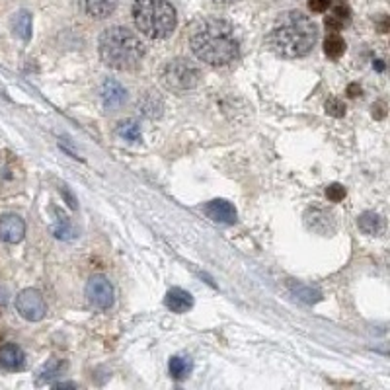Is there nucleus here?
Returning <instances> with one entry per match:
<instances>
[{"label": "nucleus", "mask_w": 390, "mask_h": 390, "mask_svg": "<svg viewBox=\"0 0 390 390\" xmlns=\"http://www.w3.org/2000/svg\"><path fill=\"white\" fill-rule=\"evenodd\" d=\"M193 55L211 66L230 65L238 57V39L232 26L221 18H205L193 28L192 39Z\"/></svg>", "instance_id": "1"}, {"label": "nucleus", "mask_w": 390, "mask_h": 390, "mask_svg": "<svg viewBox=\"0 0 390 390\" xmlns=\"http://www.w3.org/2000/svg\"><path fill=\"white\" fill-rule=\"evenodd\" d=\"M317 37V26L309 16L297 10H289L275 20L267 36V43L275 55L285 59H299L312 51Z\"/></svg>", "instance_id": "2"}, {"label": "nucleus", "mask_w": 390, "mask_h": 390, "mask_svg": "<svg viewBox=\"0 0 390 390\" xmlns=\"http://www.w3.org/2000/svg\"><path fill=\"white\" fill-rule=\"evenodd\" d=\"M145 55V45L123 26H113L100 36V57L116 71H133Z\"/></svg>", "instance_id": "3"}, {"label": "nucleus", "mask_w": 390, "mask_h": 390, "mask_svg": "<svg viewBox=\"0 0 390 390\" xmlns=\"http://www.w3.org/2000/svg\"><path fill=\"white\" fill-rule=\"evenodd\" d=\"M133 20L143 36L164 39L176 28V10L168 0H135Z\"/></svg>", "instance_id": "4"}, {"label": "nucleus", "mask_w": 390, "mask_h": 390, "mask_svg": "<svg viewBox=\"0 0 390 390\" xmlns=\"http://www.w3.org/2000/svg\"><path fill=\"white\" fill-rule=\"evenodd\" d=\"M163 84L174 92H185L195 88L201 81V71L188 59H174L163 68Z\"/></svg>", "instance_id": "5"}, {"label": "nucleus", "mask_w": 390, "mask_h": 390, "mask_svg": "<svg viewBox=\"0 0 390 390\" xmlns=\"http://www.w3.org/2000/svg\"><path fill=\"white\" fill-rule=\"evenodd\" d=\"M16 310L20 317L30 320V322H39L47 314V304H45L43 294L37 289H24L16 297Z\"/></svg>", "instance_id": "6"}, {"label": "nucleus", "mask_w": 390, "mask_h": 390, "mask_svg": "<svg viewBox=\"0 0 390 390\" xmlns=\"http://www.w3.org/2000/svg\"><path fill=\"white\" fill-rule=\"evenodd\" d=\"M86 297L96 309L108 310L113 304V285L103 275H92L86 283Z\"/></svg>", "instance_id": "7"}, {"label": "nucleus", "mask_w": 390, "mask_h": 390, "mask_svg": "<svg viewBox=\"0 0 390 390\" xmlns=\"http://www.w3.org/2000/svg\"><path fill=\"white\" fill-rule=\"evenodd\" d=\"M304 222L317 235L328 236L336 230V219H334V215L330 211H326V209H320V207H310L309 211L304 213Z\"/></svg>", "instance_id": "8"}, {"label": "nucleus", "mask_w": 390, "mask_h": 390, "mask_svg": "<svg viewBox=\"0 0 390 390\" xmlns=\"http://www.w3.org/2000/svg\"><path fill=\"white\" fill-rule=\"evenodd\" d=\"M26 235V222L14 213H6L0 217V240L6 244H18Z\"/></svg>", "instance_id": "9"}, {"label": "nucleus", "mask_w": 390, "mask_h": 390, "mask_svg": "<svg viewBox=\"0 0 390 390\" xmlns=\"http://www.w3.org/2000/svg\"><path fill=\"white\" fill-rule=\"evenodd\" d=\"M102 103L103 108L108 111H118L123 108V103H125L127 100V90L119 84L118 81H111V78H108V81L102 84Z\"/></svg>", "instance_id": "10"}, {"label": "nucleus", "mask_w": 390, "mask_h": 390, "mask_svg": "<svg viewBox=\"0 0 390 390\" xmlns=\"http://www.w3.org/2000/svg\"><path fill=\"white\" fill-rule=\"evenodd\" d=\"M205 215L215 222L221 225H235L236 222V209L232 203H228L227 199H213L205 205Z\"/></svg>", "instance_id": "11"}, {"label": "nucleus", "mask_w": 390, "mask_h": 390, "mask_svg": "<svg viewBox=\"0 0 390 390\" xmlns=\"http://www.w3.org/2000/svg\"><path fill=\"white\" fill-rule=\"evenodd\" d=\"M82 10L94 18V20H106L116 12L118 0H81Z\"/></svg>", "instance_id": "12"}, {"label": "nucleus", "mask_w": 390, "mask_h": 390, "mask_svg": "<svg viewBox=\"0 0 390 390\" xmlns=\"http://www.w3.org/2000/svg\"><path fill=\"white\" fill-rule=\"evenodd\" d=\"M164 304H166L172 312L182 314V312H188V310L193 307V297L192 293H188L184 289L174 287L170 289L168 293H166V297H164Z\"/></svg>", "instance_id": "13"}, {"label": "nucleus", "mask_w": 390, "mask_h": 390, "mask_svg": "<svg viewBox=\"0 0 390 390\" xmlns=\"http://www.w3.org/2000/svg\"><path fill=\"white\" fill-rule=\"evenodd\" d=\"M26 363V355L16 344H6L0 347V367L6 371H20Z\"/></svg>", "instance_id": "14"}, {"label": "nucleus", "mask_w": 390, "mask_h": 390, "mask_svg": "<svg viewBox=\"0 0 390 390\" xmlns=\"http://www.w3.org/2000/svg\"><path fill=\"white\" fill-rule=\"evenodd\" d=\"M163 98L158 96V94H155V92H147V94L139 100V111L143 116H147V118H160V116H163Z\"/></svg>", "instance_id": "15"}, {"label": "nucleus", "mask_w": 390, "mask_h": 390, "mask_svg": "<svg viewBox=\"0 0 390 390\" xmlns=\"http://www.w3.org/2000/svg\"><path fill=\"white\" fill-rule=\"evenodd\" d=\"M170 375L176 381H184L190 376V373L193 371V361L190 357H184V355H174L168 363Z\"/></svg>", "instance_id": "16"}, {"label": "nucleus", "mask_w": 390, "mask_h": 390, "mask_svg": "<svg viewBox=\"0 0 390 390\" xmlns=\"http://www.w3.org/2000/svg\"><path fill=\"white\" fill-rule=\"evenodd\" d=\"M357 225L369 236H376L383 232V219L376 213H373V211H367V213L361 215L359 219H357Z\"/></svg>", "instance_id": "17"}, {"label": "nucleus", "mask_w": 390, "mask_h": 390, "mask_svg": "<svg viewBox=\"0 0 390 390\" xmlns=\"http://www.w3.org/2000/svg\"><path fill=\"white\" fill-rule=\"evenodd\" d=\"M14 34L22 37L24 41L31 37V14L28 10H20L14 14Z\"/></svg>", "instance_id": "18"}, {"label": "nucleus", "mask_w": 390, "mask_h": 390, "mask_svg": "<svg viewBox=\"0 0 390 390\" xmlns=\"http://www.w3.org/2000/svg\"><path fill=\"white\" fill-rule=\"evenodd\" d=\"M324 53L330 59H339L346 53V41L338 34H330L324 41Z\"/></svg>", "instance_id": "19"}, {"label": "nucleus", "mask_w": 390, "mask_h": 390, "mask_svg": "<svg viewBox=\"0 0 390 390\" xmlns=\"http://www.w3.org/2000/svg\"><path fill=\"white\" fill-rule=\"evenodd\" d=\"M65 361L61 359H49L47 363L43 365V369L39 371V381L41 383H49V381H53L55 376H61L63 375V371H65Z\"/></svg>", "instance_id": "20"}, {"label": "nucleus", "mask_w": 390, "mask_h": 390, "mask_svg": "<svg viewBox=\"0 0 390 390\" xmlns=\"http://www.w3.org/2000/svg\"><path fill=\"white\" fill-rule=\"evenodd\" d=\"M53 232H55L57 238H63V240H73L74 236H76V230H74V227L71 225V221L66 219L65 215H59V217H57L55 227H53Z\"/></svg>", "instance_id": "21"}, {"label": "nucleus", "mask_w": 390, "mask_h": 390, "mask_svg": "<svg viewBox=\"0 0 390 390\" xmlns=\"http://www.w3.org/2000/svg\"><path fill=\"white\" fill-rule=\"evenodd\" d=\"M118 133L119 137H123L125 140H131V143H137V140H140V127L137 121H133V119H129V121H121L118 127Z\"/></svg>", "instance_id": "22"}, {"label": "nucleus", "mask_w": 390, "mask_h": 390, "mask_svg": "<svg viewBox=\"0 0 390 390\" xmlns=\"http://www.w3.org/2000/svg\"><path fill=\"white\" fill-rule=\"evenodd\" d=\"M291 291H293L301 301L309 302V304L320 301V293H318V291L307 287V285H301V283H291Z\"/></svg>", "instance_id": "23"}, {"label": "nucleus", "mask_w": 390, "mask_h": 390, "mask_svg": "<svg viewBox=\"0 0 390 390\" xmlns=\"http://www.w3.org/2000/svg\"><path fill=\"white\" fill-rule=\"evenodd\" d=\"M326 113L332 116V118H344L346 116V106L342 100L338 98H330L328 102H326Z\"/></svg>", "instance_id": "24"}, {"label": "nucleus", "mask_w": 390, "mask_h": 390, "mask_svg": "<svg viewBox=\"0 0 390 390\" xmlns=\"http://www.w3.org/2000/svg\"><path fill=\"white\" fill-rule=\"evenodd\" d=\"M334 18L338 20L342 26H346L347 22H349V16H351V10H349V6L346 4V0H339L338 4H336V8H334Z\"/></svg>", "instance_id": "25"}, {"label": "nucleus", "mask_w": 390, "mask_h": 390, "mask_svg": "<svg viewBox=\"0 0 390 390\" xmlns=\"http://www.w3.org/2000/svg\"><path fill=\"white\" fill-rule=\"evenodd\" d=\"M326 195H328L332 203H339L342 199L346 197V188L342 184H332L326 188Z\"/></svg>", "instance_id": "26"}, {"label": "nucleus", "mask_w": 390, "mask_h": 390, "mask_svg": "<svg viewBox=\"0 0 390 390\" xmlns=\"http://www.w3.org/2000/svg\"><path fill=\"white\" fill-rule=\"evenodd\" d=\"M332 0H309V8L312 12H326L328 8H330Z\"/></svg>", "instance_id": "27"}, {"label": "nucleus", "mask_w": 390, "mask_h": 390, "mask_svg": "<svg viewBox=\"0 0 390 390\" xmlns=\"http://www.w3.org/2000/svg\"><path fill=\"white\" fill-rule=\"evenodd\" d=\"M373 116H375V119H383L384 116H386V103H375V106H373Z\"/></svg>", "instance_id": "28"}, {"label": "nucleus", "mask_w": 390, "mask_h": 390, "mask_svg": "<svg viewBox=\"0 0 390 390\" xmlns=\"http://www.w3.org/2000/svg\"><path fill=\"white\" fill-rule=\"evenodd\" d=\"M61 193H63V195H65L66 197V201H68V205H71V209H76V199H74V195L71 192H68V188H66V185H61Z\"/></svg>", "instance_id": "29"}, {"label": "nucleus", "mask_w": 390, "mask_h": 390, "mask_svg": "<svg viewBox=\"0 0 390 390\" xmlns=\"http://www.w3.org/2000/svg\"><path fill=\"white\" fill-rule=\"evenodd\" d=\"M359 94H361L359 84H349V86H347V96L349 98H357Z\"/></svg>", "instance_id": "30"}, {"label": "nucleus", "mask_w": 390, "mask_h": 390, "mask_svg": "<svg viewBox=\"0 0 390 390\" xmlns=\"http://www.w3.org/2000/svg\"><path fill=\"white\" fill-rule=\"evenodd\" d=\"M215 4H221V6H230V4H235L238 0H213Z\"/></svg>", "instance_id": "31"}, {"label": "nucleus", "mask_w": 390, "mask_h": 390, "mask_svg": "<svg viewBox=\"0 0 390 390\" xmlns=\"http://www.w3.org/2000/svg\"><path fill=\"white\" fill-rule=\"evenodd\" d=\"M386 28H389V24H386V16H383V22L379 24V30L384 34V31H386Z\"/></svg>", "instance_id": "32"}, {"label": "nucleus", "mask_w": 390, "mask_h": 390, "mask_svg": "<svg viewBox=\"0 0 390 390\" xmlns=\"http://www.w3.org/2000/svg\"><path fill=\"white\" fill-rule=\"evenodd\" d=\"M375 66H376V71H384L383 61H376V63H375Z\"/></svg>", "instance_id": "33"}]
</instances>
